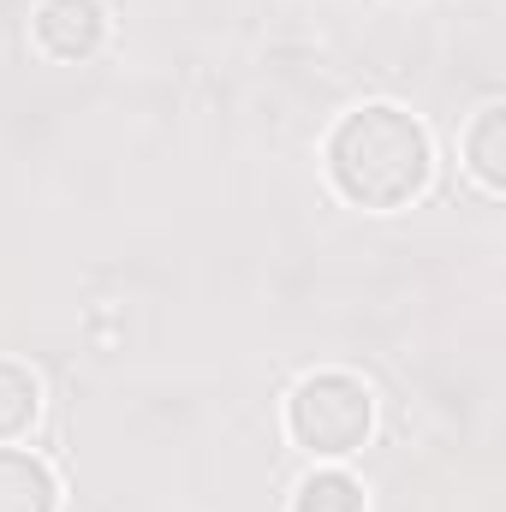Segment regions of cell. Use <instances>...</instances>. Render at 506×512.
Returning <instances> with one entry per match:
<instances>
[{"instance_id":"cell-1","label":"cell","mask_w":506,"mask_h":512,"mask_svg":"<svg viewBox=\"0 0 506 512\" xmlns=\"http://www.w3.org/2000/svg\"><path fill=\"white\" fill-rule=\"evenodd\" d=\"M429 167V131L393 102L346 114L328 137V179L358 209H405L429 185Z\"/></svg>"},{"instance_id":"cell-2","label":"cell","mask_w":506,"mask_h":512,"mask_svg":"<svg viewBox=\"0 0 506 512\" xmlns=\"http://www.w3.org/2000/svg\"><path fill=\"white\" fill-rule=\"evenodd\" d=\"M286 429L304 453L316 459H346L370 441L376 429V393L346 376V370H322V376H304L286 399Z\"/></svg>"},{"instance_id":"cell-3","label":"cell","mask_w":506,"mask_h":512,"mask_svg":"<svg viewBox=\"0 0 506 512\" xmlns=\"http://www.w3.org/2000/svg\"><path fill=\"white\" fill-rule=\"evenodd\" d=\"M102 30H108V18L96 0H42V12H36V42L54 60H90L102 48Z\"/></svg>"},{"instance_id":"cell-4","label":"cell","mask_w":506,"mask_h":512,"mask_svg":"<svg viewBox=\"0 0 506 512\" xmlns=\"http://www.w3.org/2000/svg\"><path fill=\"white\" fill-rule=\"evenodd\" d=\"M0 512H60V483L36 453L0 447Z\"/></svg>"},{"instance_id":"cell-5","label":"cell","mask_w":506,"mask_h":512,"mask_svg":"<svg viewBox=\"0 0 506 512\" xmlns=\"http://www.w3.org/2000/svg\"><path fill=\"white\" fill-rule=\"evenodd\" d=\"M506 108L501 102H489L483 114H477V126L465 131V161H471V173L489 185V191H506Z\"/></svg>"},{"instance_id":"cell-6","label":"cell","mask_w":506,"mask_h":512,"mask_svg":"<svg viewBox=\"0 0 506 512\" xmlns=\"http://www.w3.org/2000/svg\"><path fill=\"white\" fill-rule=\"evenodd\" d=\"M292 512H364V489L346 471H316V477L298 483Z\"/></svg>"},{"instance_id":"cell-7","label":"cell","mask_w":506,"mask_h":512,"mask_svg":"<svg viewBox=\"0 0 506 512\" xmlns=\"http://www.w3.org/2000/svg\"><path fill=\"white\" fill-rule=\"evenodd\" d=\"M30 417H36V376L24 364H6L0 358V435L30 429Z\"/></svg>"}]
</instances>
